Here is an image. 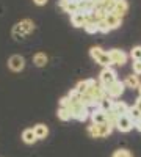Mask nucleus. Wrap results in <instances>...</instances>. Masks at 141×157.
Segmentation results:
<instances>
[{
  "instance_id": "412c9836",
  "label": "nucleus",
  "mask_w": 141,
  "mask_h": 157,
  "mask_svg": "<svg viewBox=\"0 0 141 157\" xmlns=\"http://www.w3.org/2000/svg\"><path fill=\"white\" fill-rule=\"evenodd\" d=\"M105 116H107V123L110 124V126H116V121H118V118L121 116V115H118L116 112H114L113 109L111 110H108V112H105Z\"/></svg>"
},
{
  "instance_id": "7ed1b4c3",
  "label": "nucleus",
  "mask_w": 141,
  "mask_h": 157,
  "mask_svg": "<svg viewBox=\"0 0 141 157\" xmlns=\"http://www.w3.org/2000/svg\"><path fill=\"white\" fill-rule=\"evenodd\" d=\"M113 130V126H110L108 123H104V124H91L88 126V134L91 135L93 138H104V137H108Z\"/></svg>"
},
{
  "instance_id": "9d476101",
  "label": "nucleus",
  "mask_w": 141,
  "mask_h": 157,
  "mask_svg": "<svg viewBox=\"0 0 141 157\" xmlns=\"http://www.w3.org/2000/svg\"><path fill=\"white\" fill-rule=\"evenodd\" d=\"M58 6L65 13H69V14H74V13L79 11V3L75 0H60Z\"/></svg>"
},
{
  "instance_id": "cd10ccee",
  "label": "nucleus",
  "mask_w": 141,
  "mask_h": 157,
  "mask_svg": "<svg viewBox=\"0 0 141 157\" xmlns=\"http://www.w3.org/2000/svg\"><path fill=\"white\" fill-rule=\"evenodd\" d=\"M111 157H133V155H132V152L129 149H118Z\"/></svg>"
},
{
  "instance_id": "aec40b11",
  "label": "nucleus",
  "mask_w": 141,
  "mask_h": 157,
  "mask_svg": "<svg viewBox=\"0 0 141 157\" xmlns=\"http://www.w3.org/2000/svg\"><path fill=\"white\" fill-rule=\"evenodd\" d=\"M113 105H114V101L107 96L105 99H102V101L99 102V107H97V109H100L102 112H108V110L113 109Z\"/></svg>"
},
{
  "instance_id": "f03ea898",
  "label": "nucleus",
  "mask_w": 141,
  "mask_h": 157,
  "mask_svg": "<svg viewBox=\"0 0 141 157\" xmlns=\"http://www.w3.org/2000/svg\"><path fill=\"white\" fill-rule=\"evenodd\" d=\"M86 94H89V96H91V98L99 104L102 99L107 98V90H105V86H102L100 83H96V80L89 78V86H88V90H86Z\"/></svg>"
},
{
  "instance_id": "6ab92c4d",
  "label": "nucleus",
  "mask_w": 141,
  "mask_h": 157,
  "mask_svg": "<svg viewBox=\"0 0 141 157\" xmlns=\"http://www.w3.org/2000/svg\"><path fill=\"white\" fill-rule=\"evenodd\" d=\"M22 140L27 143V145H33L38 138H36V135L33 132V129H25L24 132H22Z\"/></svg>"
},
{
  "instance_id": "dca6fc26",
  "label": "nucleus",
  "mask_w": 141,
  "mask_h": 157,
  "mask_svg": "<svg viewBox=\"0 0 141 157\" xmlns=\"http://www.w3.org/2000/svg\"><path fill=\"white\" fill-rule=\"evenodd\" d=\"M129 105H127L125 102H122V101H114V105H113V110L116 112L118 115H127L129 113Z\"/></svg>"
},
{
  "instance_id": "20e7f679",
  "label": "nucleus",
  "mask_w": 141,
  "mask_h": 157,
  "mask_svg": "<svg viewBox=\"0 0 141 157\" xmlns=\"http://www.w3.org/2000/svg\"><path fill=\"white\" fill-rule=\"evenodd\" d=\"M89 54H91V57L96 60V63L102 64L104 68H110L111 66V60L108 57V52L105 50H102L100 47H91V50H89Z\"/></svg>"
},
{
  "instance_id": "f3484780",
  "label": "nucleus",
  "mask_w": 141,
  "mask_h": 157,
  "mask_svg": "<svg viewBox=\"0 0 141 157\" xmlns=\"http://www.w3.org/2000/svg\"><path fill=\"white\" fill-rule=\"evenodd\" d=\"M47 61H49V58H47V55H46V54H43V52H38V54H35V55H33V63L36 64L38 68L46 66Z\"/></svg>"
},
{
  "instance_id": "bb28decb",
  "label": "nucleus",
  "mask_w": 141,
  "mask_h": 157,
  "mask_svg": "<svg viewBox=\"0 0 141 157\" xmlns=\"http://www.w3.org/2000/svg\"><path fill=\"white\" fill-rule=\"evenodd\" d=\"M130 57L133 58V61L136 60H141V46H135L130 52Z\"/></svg>"
},
{
  "instance_id": "4be33fe9",
  "label": "nucleus",
  "mask_w": 141,
  "mask_h": 157,
  "mask_svg": "<svg viewBox=\"0 0 141 157\" xmlns=\"http://www.w3.org/2000/svg\"><path fill=\"white\" fill-rule=\"evenodd\" d=\"M89 35H94V33H97L99 32V29H97V24L96 22H93V21H89L88 19V16H86V24H85V27H83Z\"/></svg>"
},
{
  "instance_id": "2f4dec72",
  "label": "nucleus",
  "mask_w": 141,
  "mask_h": 157,
  "mask_svg": "<svg viewBox=\"0 0 141 157\" xmlns=\"http://www.w3.org/2000/svg\"><path fill=\"white\" fill-rule=\"evenodd\" d=\"M135 107H136V109H138V110L141 112V96H139V98L136 99V104H135Z\"/></svg>"
},
{
  "instance_id": "a211bd4d",
  "label": "nucleus",
  "mask_w": 141,
  "mask_h": 157,
  "mask_svg": "<svg viewBox=\"0 0 141 157\" xmlns=\"http://www.w3.org/2000/svg\"><path fill=\"white\" fill-rule=\"evenodd\" d=\"M124 85H125L127 88H132V90H133V88H139L141 83H139L138 75H136V74H135V75L132 74V75H127V78L124 80Z\"/></svg>"
},
{
  "instance_id": "393cba45",
  "label": "nucleus",
  "mask_w": 141,
  "mask_h": 157,
  "mask_svg": "<svg viewBox=\"0 0 141 157\" xmlns=\"http://www.w3.org/2000/svg\"><path fill=\"white\" fill-rule=\"evenodd\" d=\"M127 115L130 116V120L133 121V124H135V123L139 120V118H141V112H139L136 107H130V109H129V113H127Z\"/></svg>"
},
{
  "instance_id": "f704fd0d",
  "label": "nucleus",
  "mask_w": 141,
  "mask_h": 157,
  "mask_svg": "<svg viewBox=\"0 0 141 157\" xmlns=\"http://www.w3.org/2000/svg\"><path fill=\"white\" fill-rule=\"evenodd\" d=\"M138 90H139V96H141V85H139V88H138Z\"/></svg>"
},
{
  "instance_id": "f8f14e48",
  "label": "nucleus",
  "mask_w": 141,
  "mask_h": 157,
  "mask_svg": "<svg viewBox=\"0 0 141 157\" xmlns=\"http://www.w3.org/2000/svg\"><path fill=\"white\" fill-rule=\"evenodd\" d=\"M104 21L107 22V25H108V29H110V30L119 29V27H121V24H122V19L118 17V16H114L113 13H107V16H105Z\"/></svg>"
},
{
  "instance_id": "f257e3e1",
  "label": "nucleus",
  "mask_w": 141,
  "mask_h": 157,
  "mask_svg": "<svg viewBox=\"0 0 141 157\" xmlns=\"http://www.w3.org/2000/svg\"><path fill=\"white\" fill-rule=\"evenodd\" d=\"M35 30V22L32 19H22L20 22H17L13 27V38L16 41H22L28 33H32Z\"/></svg>"
},
{
  "instance_id": "a878e982",
  "label": "nucleus",
  "mask_w": 141,
  "mask_h": 157,
  "mask_svg": "<svg viewBox=\"0 0 141 157\" xmlns=\"http://www.w3.org/2000/svg\"><path fill=\"white\" fill-rule=\"evenodd\" d=\"M57 115H58V118H60L61 121H69L71 118H72L71 113H69V110H68V109H63V107L58 109V113H57Z\"/></svg>"
},
{
  "instance_id": "72a5a7b5",
  "label": "nucleus",
  "mask_w": 141,
  "mask_h": 157,
  "mask_svg": "<svg viewBox=\"0 0 141 157\" xmlns=\"http://www.w3.org/2000/svg\"><path fill=\"white\" fill-rule=\"evenodd\" d=\"M75 2H77V3H80V2H85V0H75Z\"/></svg>"
},
{
  "instance_id": "ddd939ff",
  "label": "nucleus",
  "mask_w": 141,
  "mask_h": 157,
  "mask_svg": "<svg viewBox=\"0 0 141 157\" xmlns=\"http://www.w3.org/2000/svg\"><path fill=\"white\" fill-rule=\"evenodd\" d=\"M89 116H91V120H93V124H104V123H107L105 112H102L100 109H94Z\"/></svg>"
},
{
  "instance_id": "0eeeda50",
  "label": "nucleus",
  "mask_w": 141,
  "mask_h": 157,
  "mask_svg": "<svg viewBox=\"0 0 141 157\" xmlns=\"http://www.w3.org/2000/svg\"><path fill=\"white\" fill-rule=\"evenodd\" d=\"M108 57H110L113 64H119V66H122V64L127 63V54L124 50H119V49L108 50Z\"/></svg>"
},
{
  "instance_id": "9b49d317",
  "label": "nucleus",
  "mask_w": 141,
  "mask_h": 157,
  "mask_svg": "<svg viewBox=\"0 0 141 157\" xmlns=\"http://www.w3.org/2000/svg\"><path fill=\"white\" fill-rule=\"evenodd\" d=\"M127 11H129V3H127V0H116V5L113 8V14L118 16V17H124L127 14Z\"/></svg>"
},
{
  "instance_id": "6e6552de",
  "label": "nucleus",
  "mask_w": 141,
  "mask_h": 157,
  "mask_svg": "<svg viewBox=\"0 0 141 157\" xmlns=\"http://www.w3.org/2000/svg\"><path fill=\"white\" fill-rule=\"evenodd\" d=\"M114 127H116L119 132H129V130H132V127H133V121L130 120L129 115H121L118 118L116 126Z\"/></svg>"
},
{
  "instance_id": "5701e85b",
  "label": "nucleus",
  "mask_w": 141,
  "mask_h": 157,
  "mask_svg": "<svg viewBox=\"0 0 141 157\" xmlns=\"http://www.w3.org/2000/svg\"><path fill=\"white\" fill-rule=\"evenodd\" d=\"M114 5H116V0H100V8H104L107 13H111Z\"/></svg>"
},
{
  "instance_id": "c85d7f7f",
  "label": "nucleus",
  "mask_w": 141,
  "mask_h": 157,
  "mask_svg": "<svg viewBox=\"0 0 141 157\" xmlns=\"http://www.w3.org/2000/svg\"><path fill=\"white\" fill-rule=\"evenodd\" d=\"M97 29H99V32H100V33H108V32H110V29H108V25H107V22H105V21L97 22Z\"/></svg>"
},
{
  "instance_id": "2eb2a0df",
  "label": "nucleus",
  "mask_w": 141,
  "mask_h": 157,
  "mask_svg": "<svg viewBox=\"0 0 141 157\" xmlns=\"http://www.w3.org/2000/svg\"><path fill=\"white\" fill-rule=\"evenodd\" d=\"M33 132H35V135H36L38 140H44L49 135V127L46 124H36L33 127Z\"/></svg>"
},
{
  "instance_id": "4468645a",
  "label": "nucleus",
  "mask_w": 141,
  "mask_h": 157,
  "mask_svg": "<svg viewBox=\"0 0 141 157\" xmlns=\"http://www.w3.org/2000/svg\"><path fill=\"white\" fill-rule=\"evenodd\" d=\"M71 22L74 27H85L86 24V14H83V13L77 11L74 13V14H71Z\"/></svg>"
},
{
  "instance_id": "b1692460",
  "label": "nucleus",
  "mask_w": 141,
  "mask_h": 157,
  "mask_svg": "<svg viewBox=\"0 0 141 157\" xmlns=\"http://www.w3.org/2000/svg\"><path fill=\"white\" fill-rule=\"evenodd\" d=\"M88 86H89V78H88V80L79 82V83H77V86H75V90H77V93H79V94H85L86 90H88Z\"/></svg>"
},
{
  "instance_id": "473e14b6",
  "label": "nucleus",
  "mask_w": 141,
  "mask_h": 157,
  "mask_svg": "<svg viewBox=\"0 0 141 157\" xmlns=\"http://www.w3.org/2000/svg\"><path fill=\"white\" fill-rule=\"evenodd\" d=\"M133 126H135V127H136V129L139 130V132H141V118H139V120H138V121H136V123H135Z\"/></svg>"
},
{
  "instance_id": "c756f323",
  "label": "nucleus",
  "mask_w": 141,
  "mask_h": 157,
  "mask_svg": "<svg viewBox=\"0 0 141 157\" xmlns=\"http://www.w3.org/2000/svg\"><path fill=\"white\" fill-rule=\"evenodd\" d=\"M133 72H135L136 75H141V60L133 61Z\"/></svg>"
},
{
  "instance_id": "423d86ee",
  "label": "nucleus",
  "mask_w": 141,
  "mask_h": 157,
  "mask_svg": "<svg viewBox=\"0 0 141 157\" xmlns=\"http://www.w3.org/2000/svg\"><path fill=\"white\" fill-rule=\"evenodd\" d=\"M105 90H107V96H108V98H111V99H116V98H119V96L124 93L125 85H124V82L116 80V82H113L111 85H108Z\"/></svg>"
},
{
  "instance_id": "7c9ffc66",
  "label": "nucleus",
  "mask_w": 141,
  "mask_h": 157,
  "mask_svg": "<svg viewBox=\"0 0 141 157\" xmlns=\"http://www.w3.org/2000/svg\"><path fill=\"white\" fill-rule=\"evenodd\" d=\"M33 2L36 3V5H39V6H43V5H46L49 0H33Z\"/></svg>"
},
{
  "instance_id": "39448f33",
  "label": "nucleus",
  "mask_w": 141,
  "mask_h": 157,
  "mask_svg": "<svg viewBox=\"0 0 141 157\" xmlns=\"http://www.w3.org/2000/svg\"><path fill=\"white\" fill-rule=\"evenodd\" d=\"M99 80H100V85L102 86H108V85H111L113 82H116L118 78H116V72H114L111 68H104V71L100 72V75H99Z\"/></svg>"
},
{
  "instance_id": "1a4fd4ad",
  "label": "nucleus",
  "mask_w": 141,
  "mask_h": 157,
  "mask_svg": "<svg viewBox=\"0 0 141 157\" xmlns=\"http://www.w3.org/2000/svg\"><path fill=\"white\" fill-rule=\"evenodd\" d=\"M8 68H9L11 71H14V72L22 71V69L25 68V60H24V57H20V55H13V57H9V60H8Z\"/></svg>"
}]
</instances>
